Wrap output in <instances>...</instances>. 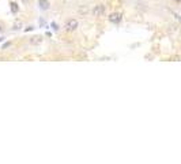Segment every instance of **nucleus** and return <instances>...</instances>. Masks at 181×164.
I'll return each mask as SVG.
<instances>
[{
	"mask_svg": "<svg viewBox=\"0 0 181 164\" xmlns=\"http://www.w3.org/2000/svg\"><path fill=\"white\" fill-rule=\"evenodd\" d=\"M76 29H78V21L75 18L68 19L67 23H65V30L67 32H75Z\"/></svg>",
	"mask_w": 181,
	"mask_h": 164,
	"instance_id": "obj_1",
	"label": "nucleus"
},
{
	"mask_svg": "<svg viewBox=\"0 0 181 164\" xmlns=\"http://www.w3.org/2000/svg\"><path fill=\"white\" fill-rule=\"evenodd\" d=\"M104 13H105V6H104V4H100V6L94 7L93 14L95 15V17H101V15H102Z\"/></svg>",
	"mask_w": 181,
	"mask_h": 164,
	"instance_id": "obj_2",
	"label": "nucleus"
},
{
	"mask_svg": "<svg viewBox=\"0 0 181 164\" xmlns=\"http://www.w3.org/2000/svg\"><path fill=\"white\" fill-rule=\"evenodd\" d=\"M109 21L113 22V23H119L120 21H121V14L120 13H113L110 17H109Z\"/></svg>",
	"mask_w": 181,
	"mask_h": 164,
	"instance_id": "obj_3",
	"label": "nucleus"
},
{
	"mask_svg": "<svg viewBox=\"0 0 181 164\" xmlns=\"http://www.w3.org/2000/svg\"><path fill=\"white\" fill-rule=\"evenodd\" d=\"M38 4H40V8H42V10L49 8V1L48 0H38Z\"/></svg>",
	"mask_w": 181,
	"mask_h": 164,
	"instance_id": "obj_4",
	"label": "nucleus"
},
{
	"mask_svg": "<svg viewBox=\"0 0 181 164\" xmlns=\"http://www.w3.org/2000/svg\"><path fill=\"white\" fill-rule=\"evenodd\" d=\"M18 4H17V3H11V11H13L14 14H17L18 13Z\"/></svg>",
	"mask_w": 181,
	"mask_h": 164,
	"instance_id": "obj_5",
	"label": "nucleus"
},
{
	"mask_svg": "<svg viewBox=\"0 0 181 164\" xmlns=\"http://www.w3.org/2000/svg\"><path fill=\"white\" fill-rule=\"evenodd\" d=\"M22 27V22H15V25H14V29H20Z\"/></svg>",
	"mask_w": 181,
	"mask_h": 164,
	"instance_id": "obj_6",
	"label": "nucleus"
},
{
	"mask_svg": "<svg viewBox=\"0 0 181 164\" xmlns=\"http://www.w3.org/2000/svg\"><path fill=\"white\" fill-rule=\"evenodd\" d=\"M176 3H181V0H174Z\"/></svg>",
	"mask_w": 181,
	"mask_h": 164,
	"instance_id": "obj_7",
	"label": "nucleus"
},
{
	"mask_svg": "<svg viewBox=\"0 0 181 164\" xmlns=\"http://www.w3.org/2000/svg\"><path fill=\"white\" fill-rule=\"evenodd\" d=\"M22 1H27V0H22Z\"/></svg>",
	"mask_w": 181,
	"mask_h": 164,
	"instance_id": "obj_8",
	"label": "nucleus"
}]
</instances>
